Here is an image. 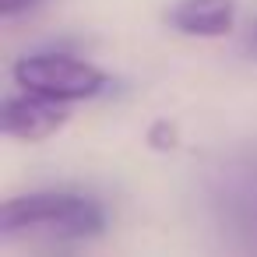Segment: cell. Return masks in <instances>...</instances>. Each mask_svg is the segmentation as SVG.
Here are the masks:
<instances>
[{"mask_svg": "<svg viewBox=\"0 0 257 257\" xmlns=\"http://www.w3.org/2000/svg\"><path fill=\"white\" fill-rule=\"evenodd\" d=\"M106 229V208L74 190H32L8 197L4 204V232H46L57 239H88Z\"/></svg>", "mask_w": 257, "mask_h": 257, "instance_id": "6da1fadb", "label": "cell"}, {"mask_svg": "<svg viewBox=\"0 0 257 257\" xmlns=\"http://www.w3.org/2000/svg\"><path fill=\"white\" fill-rule=\"evenodd\" d=\"M246 43H250V50H253V57H257V25L250 29V36H246Z\"/></svg>", "mask_w": 257, "mask_h": 257, "instance_id": "8992f818", "label": "cell"}, {"mask_svg": "<svg viewBox=\"0 0 257 257\" xmlns=\"http://www.w3.org/2000/svg\"><path fill=\"white\" fill-rule=\"evenodd\" d=\"M71 109L67 102H53L32 92H18L4 99V109H0V123H4V134L18 138V141H43L50 134H57L67 123Z\"/></svg>", "mask_w": 257, "mask_h": 257, "instance_id": "3957f363", "label": "cell"}, {"mask_svg": "<svg viewBox=\"0 0 257 257\" xmlns=\"http://www.w3.org/2000/svg\"><path fill=\"white\" fill-rule=\"evenodd\" d=\"M166 22L183 36L218 39L236 25V0H176L166 11Z\"/></svg>", "mask_w": 257, "mask_h": 257, "instance_id": "277c9868", "label": "cell"}, {"mask_svg": "<svg viewBox=\"0 0 257 257\" xmlns=\"http://www.w3.org/2000/svg\"><path fill=\"white\" fill-rule=\"evenodd\" d=\"M43 0H0V15L4 18H15V15H25L32 8H39Z\"/></svg>", "mask_w": 257, "mask_h": 257, "instance_id": "5b68a950", "label": "cell"}, {"mask_svg": "<svg viewBox=\"0 0 257 257\" xmlns=\"http://www.w3.org/2000/svg\"><path fill=\"white\" fill-rule=\"evenodd\" d=\"M15 81L22 92L53 99V102H78V99H95L109 88V78L78 57L67 53H29L15 64Z\"/></svg>", "mask_w": 257, "mask_h": 257, "instance_id": "7a4b0ae2", "label": "cell"}]
</instances>
